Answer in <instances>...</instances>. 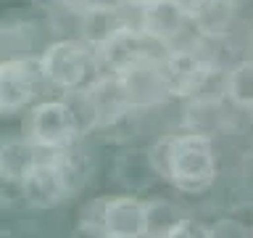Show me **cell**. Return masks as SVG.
<instances>
[{
  "mask_svg": "<svg viewBox=\"0 0 253 238\" xmlns=\"http://www.w3.org/2000/svg\"><path fill=\"white\" fill-rule=\"evenodd\" d=\"M216 151L211 138L193 132H179L171 140L169 164H166L164 180L171 182L182 193H206L216 182Z\"/></svg>",
  "mask_w": 253,
  "mask_h": 238,
  "instance_id": "1",
  "label": "cell"
},
{
  "mask_svg": "<svg viewBox=\"0 0 253 238\" xmlns=\"http://www.w3.org/2000/svg\"><path fill=\"white\" fill-rule=\"evenodd\" d=\"M82 225L100 238H148V201L129 193L95 198L82 214Z\"/></svg>",
  "mask_w": 253,
  "mask_h": 238,
  "instance_id": "2",
  "label": "cell"
},
{
  "mask_svg": "<svg viewBox=\"0 0 253 238\" xmlns=\"http://www.w3.org/2000/svg\"><path fill=\"white\" fill-rule=\"evenodd\" d=\"M40 61L47 85L63 93L79 90L100 74L92 45H87L84 40H53L42 48Z\"/></svg>",
  "mask_w": 253,
  "mask_h": 238,
  "instance_id": "3",
  "label": "cell"
},
{
  "mask_svg": "<svg viewBox=\"0 0 253 238\" xmlns=\"http://www.w3.org/2000/svg\"><path fill=\"white\" fill-rule=\"evenodd\" d=\"M29 138L45 151H63L77 146L82 127L69 101H40L29 114Z\"/></svg>",
  "mask_w": 253,
  "mask_h": 238,
  "instance_id": "4",
  "label": "cell"
},
{
  "mask_svg": "<svg viewBox=\"0 0 253 238\" xmlns=\"http://www.w3.org/2000/svg\"><path fill=\"white\" fill-rule=\"evenodd\" d=\"M47 82L40 56H19L0 61V111L16 114L27 109Z\"/></svg>",
  "mask_w": 253,
  "mask_h": 238,
  "instance_id": "5",
  "label": "cell"
},
{
  "mask_svg": "<svg viewBox=\"0 0 253 238\" xmlns=\"http://www.w3.org/2000/svg\"><path fill=\"white\" fill-rule=\"evenodd\" d=\"M132 19L148 40L161 45L164 51L190 45L182 35L190 27V16L174 3V0H145V3H132Z\"/></svg>",
  "mask_w": 253,
  "mask_h": 238,
  "instance_id": "6",
  "label": "cell"
},
{
  "mask_svg": "<svg viewBox=\"0 0 253 238\" xmlns=\"http://www.w3.org/2000/svg\"><path fill=\"white\" fill-rule=\"evenodd\" d=\"M164 69L174 98H193L198 93H206V85L211 82L216 63L201 48L182 45L164 53Z\"/></svg>",
  "mask_w": 253,
  "mask_h": 238,
  "instance_id": "7",
  "label": "cell"
},
{
  "mask_svg": "<svg viewBox=\"0 0 253 238\" xmlns=\"http://www.w3.org/2000/svg\"><path fill=\"white\" fill-rule=\"evenodd\" d=\"M126 98H129L132 109H156L164 101L174 98L171 87H169V77L164 69V56H148L129 63L124 71H119Z\"/></svg>",
  "mask_w": 253,
  "mask_h": 238,
  "instance_id": "8",
  "label": "cell"
},
{
  "mask_svg": "<svg viewBox=\"0 0 253 238\" xmlns=\"http://www.w3.org/2000/svg\"><path fill=\"white\" fill-rule=\"evenodd\" d=\"M92 51H95V61H98V71H111V74H119V71H124L129 63L140 61V59L166 53L161 45H156L153 40H148L137 27L119 29L116 35L103 40V43L95 45Z\"/></svg>",
  "mask_w": 253,
  "mask_h": 238,
  "instance_id": "9",
  "label": "cell"
},
{
  "mask_svg": "<svg viewBox=\"0 0 253 238\" xmlns=\"http://www.w3.org/2000/svg\"><path fill=\"white\" fill-rule=\"evenodd\" d=\"M82 90L87 95V101H90V109L95 114V127H98V130H108V127L122 124L134 111L129 98H126V90H124L119 74L100 71V74L95 79H90Z\"/></svg>",
  "mask_w": 253,
  "mask_h": 238,
  "instance_id": "10",
  "label": "cell"
},
{
  "mask_svg": "<svg viewBox=\"0 0 253 238\" xmlns=\"http://www.w3.org/2000/svg\"><path fill=\"white\" fill-rule=\"evenodd\" d=\"M229 101L224 93L211 95V93H198L193 98H185V109H182V132L203 135V138H213L221 130L229 127Z\"/></svg>",
  "mask_w": 253,
  "mask_h": 238,
  "instance_id": "11",
  "label": "cell"
},
{
  "mask_svg": "<svg viewBox=\"0 0 253 238\" xmlns=\"http://www.w3.org/2000/svg\"><path fill=\"white\" fill-rule=\"evenodd\" d=\"M47 156L42 146L29 138H11L0 146V178L8 185H21L35 172V167Z\"/></svg>",
  "mask_w": 253,
  "mask_h": 238,
  "instance_id": "12",
  "label": "cell"
},
{
  "mask_svg": "<svg viewBox=\"0 0 253 238\" xmlns=\"http://www.w3.org/2000/svg\"><path fill=\"white\" fill-rule=\"evenodd\" d=\"M237 19V0H203L190 13V27L203 40H219L229 35Z\"/></svg>",
  "mask_w": 253,
  "mask_h": 238,
  "instance_id": "13",
  "label": "cell"
},
{
  "mask_svg": "<svg viewBox=\"0 0 253 238\" xmlns=\"http://www.w3.org/2000/svg\"><path fill=\"white\" fill-rule=\"evenodd\" d=\"M40 43V27L29 19L5 21L0 32V45H3V59H19V56H40L35 48Z\"/></svg>",
  "mask_w": 253,
  "mask_h": 238,
  "instance_id": "14",
  "label": "cell"
},
{
  "mask_svg": "<svg viewBox=\"0 0 253 238\" xmlns=\"http://www.w3.org/2000/svg\"><path fill=\"white\" fill-rule=\"evenodd\" d=\"M221 93L237 111H253V59L237 61L224 74Z\"/></svg>",
  "mask_w": 253,
  "mask_h": 238,
  "instance_id": "15",
  "label": "cell"
},
{
  "mask_svg": "<svg viewBox=\"0 0 253 238\" xmlns=\"http://www.w3.org/2000/svg\"><path fill=\"white\" fill-rule=\"evenodd\" d=\"M211 238H253V230L235 217H221L211 225Z\"/></svg>",
  "mask_w": 253,
  "mask_h": 238,
  "instance_id": "16",
  "label": "cell"
},
{
  "mask_svg": "<svg viewBox=\"0 0 253 238\" xmlns=\"http://www.w3.org/2000/svg\"><path fill=\"white\" fill-rule=\"evenodd\" d=\"M164 238H211V225H203L193 217H182Z\"/></svg>",
  "mask_w": 253,
  "mask_h": 238,
  "instance_id": "17",
  "label": "cell"
},
{
  "mask_svg": "<svg viewBox=\"0 0 253 238\" xmlns=\"http://www.w3.org/2000/svg\"><path fill=\"white\" fill-rule=\"evenodd\" d=\"M87 11H119V8H126L132 0H77Z\"/></svg>",
  "mask_w": 253,
  "mask_h": 238,
  "instance_id": "18",
  "label": "cell"
},
{
  "mask_svg": "<svg viewBox=\"0 0 253 238\" xmlns=\"http://www.w3.org/2000/svg\"><path fill=\"white\" fill-rule=\"evenodd\" d=\"M174 3H177V5L182 8V11H185V13L190 16V13H193V11H195V8H198V5H201V3H203V0H174Z\"/></svg>",
  "mask_w": 253,
  "mask_h": 238,
  "instance_id": "19",
  "label": "cell"
},
{
  "mask_svg": "<svg viewBox=\"0 0 253 238\" xmlns=\"http://www.w3.org/2000/svg\"><path fill=\"white\" fill-rule=\"evenodd\" d=\"M132 3H145V0H132Z\"/></svg>",
  "mask_w": 253,
  "mask_h": 238,
  "instance_id": "20",
  "label": "cell"
}]
</instances>
